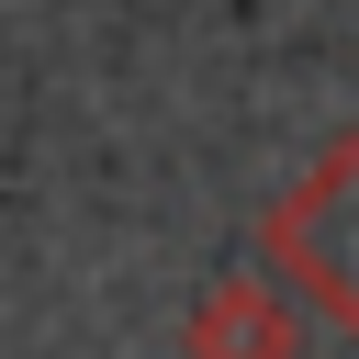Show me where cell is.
I'll return each mask as SVG.
<instances>
[{"instance_id": "cell-1", "label": "cell", "mask_w": 359, "mask_h": 359, "mask_svg": "<svg viewBox=\"0 0 359 359\" xmlns=\"http://www.w3.org/2000/svg\"><path fill=\"white\" fill-rule=\"evenodd\" d=\"M258 258L292 303H314L337 337H359V123L314 146V168L269 202L258 224Z\"/></svg>"}, {"instance_id": "cell-2", "label": "cell", "mask_w": 359, "mask_h": 359, "mask_svg": "<svg viewBox=\"0 0 359 359\" xmlns=\"http://www.w3.org/2000/svg\"><path fill=\"white\" fill-rule=\"evenodd\" d=\"M180 348H191V359H292L303 325H292V292H269V280H213V292L191 303Z\"/></svg>"}]
</instances>
